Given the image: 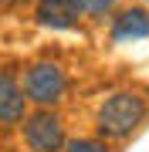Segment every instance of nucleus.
I'll use <instances>...</instances> for the list:
<instances>
[{"mask_svg":"<svg viewBox=\"0 0 149 152\" xmlns=\"http://www.w3.org/2000/svg\"><path fill=\"white\" fill-rule=\"evenodd\" d=\"M149 115V102L139 91H115L95 112V129L105 142H126L142 129Z\"/></svg>","mask_w":149,"mask_h":152,"instance_id":"nucleus-1","label":"nucleus"},{"mask_svg":"<svg viewBox=\"0 0 149 152\" xmlns=\"http://www.w3.org/2000/svg\"><path fill=\"white\" fill-rule=\"evenodd\" d=\"M21 88H24L27 105H34V108H54L68 95V75L58 61L41 58V61H31L21 71Z\"/></svg>","mask_w":149,"mask_h":152,"instance_id":"nucleus-2","label":"nucleus"},{"mask_svg":"<svg viewBox=\"0 0 149 152\" xmlns=\"http://www.w3.org/2000/svg\"><path fill=\"white\" fill-rule=\"evenodd\" d=\"M21 139L27 152H61L65 149V122L54 108H37V112H27L21 122Z\"/></svg>","mask_w":149,"mask_h":152,"instance_id":"nucleus-3","label":"nucleus"},{"mask_svg":"<svg viewBox=\"0 0 149 152\" xmlns=\"http://www.w3.org/2000/svg\"><path fill=\"white\" fill-rule=\"evenodd\" d=\"M34 20L48 31H71L81 20V10L75 0H37L34 4Z\"/></svg>","mask_w":149,"mask_h":152,"instance_id":"nucleus-4","label":"nucleus"},{"mask_svg":"<svg viewBox=\"0 0 149 152\" xmlns=\"http://www.w3.org/2000/svg\"><path fill=\"white\" fill-rule=\"evenodd\" d=\"M27 115V98H24L21 78L0 68V125H21Z\"/></svg>","mask_w":149,"mask_h":152,"instance_id":"nucleus-5","label":"nucleus"},{"mask_svg":"<svg viewBox=\"0 0 149 152\" xmlns=\"http://www.w3.org/2000/svg\"><path fill=\"white\" fill-rule=\"evenodd\" d=\"M109 34H112L115 44H129V41L149 37V10L146 7H122V10H115Z\"/></svg>","mask_w":149,"mask_h":152,"instance_id":"nucleus-6","label":"nucleus"},{"mask_svg":"<svg viewBox=\"0 0 149 152\" xmlns=\"http://www.w3.org/2000/svg\"><path fill=\"white\" fill-rule=\"evenodd\" d=\"M61 152H109L105 139H68Z\"/></svg>","mask_w":149,"mask_h":152,"instance_id":"nucleus-7","label":"nucleus"},{"mask_svg":"<svg viewBox=\"0 0 149 152\" xmlns=\"http://www.w3.org/2000/svg\"><path fill=\"white\" fill-rule=\"evenodd\" d=\"M75 7L81 10V17H105L112 14L115 0H75Z\"/></svg>","mask_w":149,"mask_h":152,"instance_id":"nucleus-8","label":"nucleus"},{"mask_svg":"<svg viewBox=\"0 0 149 152\" xmlns=\"http://www.w3.org/2000/svg\"><path fill=\"white\" fill-rule=\"evenodd\" d=\"M0 4H24V0H0Z\"/></svg>","mask_w":149,"mask_h":152,"instance_id":"nucleus-9","label":"nucleus"}]
</instances>
